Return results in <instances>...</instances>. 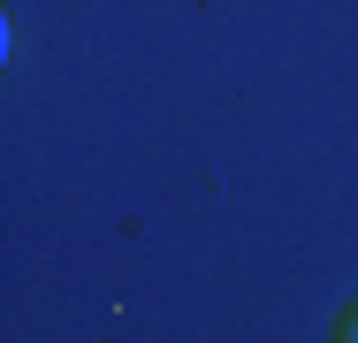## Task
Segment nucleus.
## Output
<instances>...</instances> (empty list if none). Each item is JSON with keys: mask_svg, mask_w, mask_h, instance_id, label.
<instances>
[{"mask_svg": "<svg viewBox=\"0 0 358 343\" xmlns=\"http://www.w3.org/2000/svg\"><path fill=\"white\" fill-rule=\"evenodd\" d=\"M336 343H358V305L343 313V321H336Z\"/></svg>", "mask_w": 358, "mask_h": 343, "instance_id": "obj_1", "label": "nucleus"}]
</instances>
